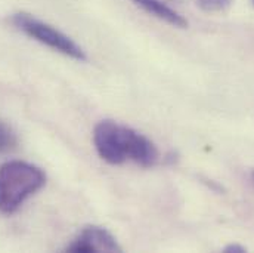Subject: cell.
Wrapping results in <instances>:
<instances>
[{"mask_svg":"<svg viewBox=\"0 0 254 253\" xmlns=\"http://www.w3.org/2000/svg\"><path fill=\"white\" fill-rule=\"evenodd\" d=\"M253 3H254V0H253Z\"/></svg>","mask_w":254,"mask_h":253,"instance_id":"9","label":"cell"},{"mask_svg":"<svg viewBox=\"0 0 254 253\" xmlns=\"http://www.w3.org/2000/svg\"><path fill=\"white\" fill-rule=\"evenodd\" d=\"M10 22L15 25L16 30L28 36L30 39L63 54L65 57H69L75 61H86L87 55L83 51L80 45H77L69 36L60 31L54 25L33 16L27 12H16L12 13Z\"/></svg>","mask_w":254,"mask_h":253,"instance_id":"3","label":"cell"},{"mask_svg":"<svg viewBox=\"0 0 254 253\" xmlns=\"http://www.w3.org/2000/svg\"><path fill=\"white\" fill-rule=\"evenodd\" d=\"M93 144L99 157L114 166L131 162L154 168L160 162V151L149 138L114 120H101L95 126Z\"/></svg>","mask_w":254,"mask_h":253,"instance_id":"1","label":"cell"},{"mask_svg":"<svg viewBox=\"0 0 254 253\" xmlns=\"http://www.w3.org/2000/svg\"><path fill=\"white\" fill-rule=\"evenodd\" d=\"M223 252L229 253V252H247V249H244L243 246H240V245H229V246H226L225 249H223Z\"/></svg>","mask_w":254,"mask_h":253,"instance_id":"8","label":"cell"},{"mask_svg":"<svg viewBox=\"0 0 254 253\" xmlns=\"http://www.w3.org/2000/svg\"><path fill=\"white\" fill-rule=\"evenodd\" d=\"M66 252H122L116 237L104 227H84L66 246Z\"/></svg>","mask_w":254,"mask_h":253,"instance_id":"4","label":"cell"},{"mask_svg":"<svg viewBox=\"0 0 254 253\" xmlns=\"http://www.w3.org/2000/svg\"><path fill=\"white\" fill-rule=\"evenodd\" d=\"M46 185V173L36 165L9 160L0 165V213L13 215Z\"/></svg>","mask_w":254,"mask_h":253,"instance_id":"2","label":"cell"},{"mask_svg":"<svg viewBox=\"0 0 254 253\" xmlns=\"http://www.w3.org/2000/svg\"><path fill=\"white\" fill-rule=\"evenodd\" d=\"M133 1L139 7H142L145 12H148L149 15H152L173 27H178V28L188 27V21L178 10H175L172 6H169L163 0H133Z\"/></svg>","mask_w":254,"mask_h":253,"instance_id":"5","label":"cell"},{"mask_svg":"<svg viewBox=\"0 0 254 253\" xmlns=\"http://www.w3.org/2000/svg\"><path fill=\"white\" fill-rule=\"evenodd\" d=\"M18 147V136L15 130L0 120V154H9Z\"/></svg>","mask_w":254,"mask_h":253,"instance_id":"6","label":"cell"},{"mask_svg":"<svg viewBox=\"0 0 254 253\" xmlns=\"http://www.w3.org/2000/svg\"><path fill=\"white\" fill-rule=\"evenodd\" d=\"M195 3L201 10L214 13V12H223L229 9L234 0H195Z\"/></svg>","mask_w":254,"mask_h":253,"instance_id":"7","label":"cell"}]
</instances>
